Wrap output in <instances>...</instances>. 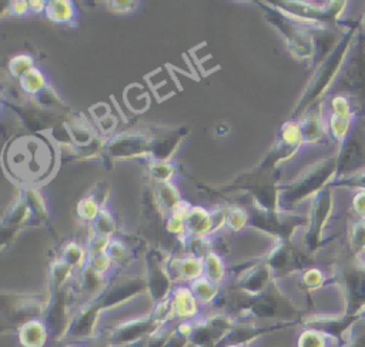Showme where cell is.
Returning <instances> with one entry per match:
<instances>
[{
  "label": "cell",
  "mask_w": 365,
  "mask_h": 347,
  "mask_svg": "<svg viewBox=\"0 0 365 347\" xmlns=\"http://www.w3.org/2000/svg\"><path fill=\"white\" fill-rule=\"evenodd\" d=\"M335 93L365 113V36L358 33L344 61L335 84ZM356 114V113H355Z\"/></svg>",
  "instance_id": "1"
},
{
  "label": "cell",
  "mask_w": 365,
  "mask_h": 347,
  "mask_svg": "<svg viewBox=\"0 0 365 347\" xmlns=\"http://www.w3.org/2000/svg\"><path fill=\"white\" fill-rule=\"evenodd\" d=\"M338 157V173L336 177L351 174L364 167V147L362 140L358 134V130H354L348 134V137L342 141L341 150L336 154Z\"/></svg>",
  "instance_id": "2"
},
{
  "label": "cell",
  "mask_w": 365,
  "mask_h": 347,
  "mask_svg": "<svg viewBox=\"0 0 365 347\" xmlns=\"http://www.w3.org/2000/svg\"><path fill=\"white\" fill-rule=\"evenodd\" d=\"M348 244L352 256L365 261V218L355 216L348 227Z\"/></svg>",
  "instance_id": "3"
},
{
  "label": "cell",
  "mask_w": 365,
  "mask_h": 347,
  "mask_svg": "<svg viewBox=\"0 0 365 347\" xmlns=\"http://www.w3.org/2000/svg\"><path fill=\"white\" fill-rule=\"evenodd\" d=\"M301 130H302L304 140L311 141V143L318 141L324 136V131H325V127H324L321 116L318 113L309 114L305 119L304 124H301Z\"/></svg>",
  "instance_id": "4"
},
{
  "label": "cell",
  "mask_w": 365,
  "mask_h": 347,
  "mask_svg": "<svg viewBox=\"0 0 365 347\" xmlns=\"http://www.w3.org/2000/svg\"><path fill=\"white\" fill-rule=\"evenodd\" d=\"M331 187H348V188H356L359 191L365 190V166L351 174L335 177L331 184Z\"/></svg>",
  "instance_id": "5"
},
{
  "label": "cell",
  "mask_w": 365,
  "mask_h": 347,
  "mask_svg": "<svg viewBox=\"0 0 365 347\" xmlns=\"http://www.w3.org/2000/svg\"><path fill=\"white\" fill-rule=\"evenodd\" d=\"M352 120L354 119H345V117H339V116L331 113V116L328 119V130L336 141L342 143L348 137V134L351 133L349 130H351Z\"/></svg>",
  "instance_id": "6"
},
{
  "label": "cell",
  "mask_w": 365,
  "mask_h": 347,
  "mask_svg": "<svg viewBox=\"0 0 365 347\" xmlns=\"http://www.w3.org/2000/svg\"><path fill=\"white\" fill-rule=\"evenodd\" d=\"M50 19L56 21H66L73 14V6L68 1H53L46 7Z\"/></svg>",
  "instance_id": "7"
},
{
  "label": "cell",
  "mask_w": 365,
  "mask_h": 347,
  "mask_svg": "<svg viewBox=\"0 0 365 347\" xmlns=\"http://www.w3.org/2000/svg\"><path fill=\"white\" fill-rule=\"evenodd\" d=\"M346 347H365V316L359 317L349 327V340Z\"/></svg>",
  "instance_id": "8"
},
{
  "label": "cell",
  "mask_w": 365,
  "mask_h": 347,
  "mask_svg": "<svg viewBox=\"0 0 365 347\" xmlns=\"http://www.w3.org/2000/svg\"><path fill=\"white\" fill-rule=\"evenodd\" d=\"M21 83H23V86H24L29 91H37V90H40V89L43 87L44 79H43L41 73H38V71L34 70V69H30L26 74H23Z\"/></svg>",
  "instance_id": "9"
},
{
  "label": "cell",
  "mask_w": 365,
  "mask_h": 347,
  "mask_svg": "<svg viewBox=\"0 0 365 347\" xmlns=\"http://www.w3.org/2000/svg\"><path fill=\"white\" fill-rule=\"evenodd\" d=\"M160 194H161V201H163L164 204H167L168 207H171V208H174V207L180 203V200H178V193H177V190H175L170 183H164V184L161 186Z\"/></svg>",
  "instance_id": "10"
},
{
  "label": "cell",
  "mask_w": 365,
  "mask_h": 347,
  "mask_svg": "<svg viewBox=\"0 0 365 347\" xmlns=\"http://www.w3.org/2000/svg\"><path fill=\"white\" fill-rule=\"evenodd\" d=\"M80 211L86 218H94L96 216L100 214L98 206L94 198H84L80 204Z\"/></svg>",
  "instance_id": "11"
},
{
  "label": "cell",
  "mask_w": 365,
  "mask_h": 347,
  "mask_svg": "<svg viewBox=\"0 0 365 347\" xmlns=\"http://www.w3.org/2000/svg\"><path fill=\"white\" fill-rule=\"evenodd\" d=\"M352 210L355 216L365 218V190L358 191L352 198Z\"/></svg>",
  "instance_id": "12"
},
{
  "label": "cell",
  "mask_w": 365,
  "mask_h": 347,
  "mask_svg": "<svg viewBox=\"0 0 365 347\" xmlns=\"http://www.w3.org/2000/svg\"><path fill=\"white\" fill-rule=\"evenodd\" d=\"M322 280H324V276L319 270H309L305 274V283L309 286H318L322 283Z\"/></svg>",
  "instance_id": "13"
},
{
  "label": "cell",
  "mask_w": 365,
  "mask_h": 347,
  "mask_svg": "<svg viewBox=\"0 0 365 347\" xmlns=\"http://www.w3.org/2000/svg\"><path fill=\"white\" fill-rule=\"evenodd\" d=\"M362 24H365V14H364V19H362V21H361V26H362Z\"/></svg>",
  "instance_id": "14"
},
{
  "label": "cell",
  "mask_w": 365,
  "mask_h": 347,
  "mask_svg": "<svg viewBox=\"0 0 365 347\" xmlns=\"http://www.w3.org/2000/svg\"><path fill=\"white\" fill-rule=\"evenodd\" d=\"M364 121H365V119H364Z\"/></svg>",
  "instance_id": "15"
}]
</instances>
